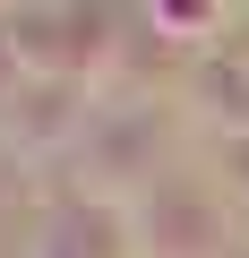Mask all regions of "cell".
Returning <instances> with one entry per match:
<instances>
[{"label": "cell", "instance_id": "6da1fadb", "mask_svg": "<svg viewBox=\"0 0 249 258\" xmlns=\"http://www.w3.org/2000/svg\"><path fill=\"white\" fill-rule=\"evenodd\" d=\"M146 215H163V258H198V249H206V207H198L189 189H163Z\"/></svg>", "mask_w": 249, "mask_h": 258}]
</instances>
